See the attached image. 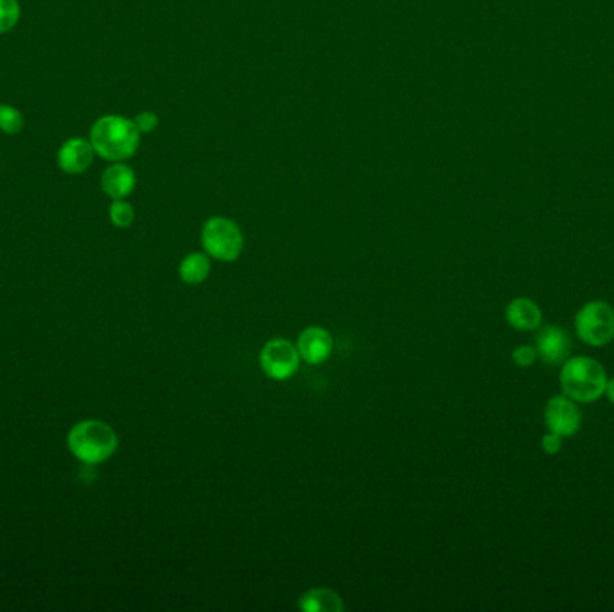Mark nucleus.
Segmentation results:
<instances>
[{"label": "nucleus", "mask_w": 614, "mask_h": 612, "mask_svg": "<svg viewBox=\"0 0 614 612\" xmlns=\"http://www.w3.org/2000/svg\"><path fill=\"white\" fill-rule=\"evenodd\" d=\"M141 135L135 123L123 115H105L94 123L88 140L99 157L108 162H123L137 153Z\"/></svg>", "instance_id": "obj_1"}, {"label": "nucleus", "mask_w": 614, "mask_h": 612, "mask_svg": "<svg viewBox=\"0 0 614 612\" xmlns=\"http://www.w3.org/2000/svg\"><path fill=\"white\" fill-rule=\"evenodd\" d=\"M67 446L79 462L97 465L103 464L115 455L119 438L115 429L103 420H81L69 431Z\"/></svg>", "instance_id": "obj_2"}, {"label": "nucleus", "mask_w": 614, "mask_h": 612, "mask_svg": "<svg viewBox=\"0 0 614 612\" xmlns=\"http://www.w3.org/2000/svg\"><path fill=\"white\" fill-rule=\"evenodd\" d=\"M607 376L597 359L577 356L562 363L561 388L575 403H595L606 392Z\"/></svg>", "instance_id": "obj_3"}, {"label": "nucleus", "mask_w": 614, "mask_h": 612, "mask_svg": "<svg viewBox=\"0 0 614 612\" xmlns=\"http://www.w3.org/2000/svg\"><path fill=\"white\" fill-rule=\"evenodd\" d=\"M202 245L205 254L223 263H232L243 252V232L229 218L207 219L202 228Z\"/></svg>", "instance_id": "obj_4"}, {"label": "nucleus", "mask_w": 614, "mask_h": 612, "mask_svg": "<svg viewBox=\"0 0 614 612\" xmlns=\"http://www.w3.org/2000/svg\"><path fill=\"white\" fill-rule=\"evenodd\" d=\"M575 329L580 340L591 347H604L614 338V309L607 302L595 300L575 316Z\"/></svg>", "instance_id": "obj_5"}, {"label": "nucleus", "mask_w": 614, "mask_h": 612, "mask_svg": "<svg viewBox=\"0 0 614 612\" xmlns=\"http://www.w3.org/2000/svg\"><path fill=\"white\" fill-rule=\"evenodd\" d=\"M259 365L264 374L273 381H288L299 370V349L286 338H275L268 341L261 350Z\"/></svg>", "instance_id": "obj_6"}, {"label": "nucleus", "mask_w": 614, "mask_h": 612, "mask_svg": "<svg viewBox=\"0 0 614 612\" xmlns=\"http://www.w3.org/2000/svg\"><path fill=\"white\" fill-rule=\"evenodd\" d=\"M544 420L552 433H557L562 438L573 437L579 433L582 415H580L577 404L571 401L570 397L555 395L546 404Z\"/></svg>", "instance_id": "obj_7"}, {"label": "nucleus", "mask_w": 614, "mask_h": 612, "mask_svg": "<svg viewBox=\"0 0 614 612\" xmlns=\"http://www.w3.org/2000/svg\"><path fill=\"white\" fill-rule=\"evenodd\" d=\"M537 358L543 359L546 365H562L564 361L570 359L571 338L557 325H546L541 327L536 338Z\"/></svg>", "instance_id": "obj_8"}, {"label": "nucleus", "mask_w": 614, "mask_h": 612, "mask_svg": "<svg viewBox=\"0 0 614 612\" xmlns=\"http://www.w3.org/2000/svg\"><path fill=\"white\" fill-rule=\"evenodd\" d=\"M297 349L309 365H322L333 354V336L324 327H307L300 333Z\"/></svg>", "instance_id": "obj_9"}, {"label": "nucleus", "mask_w": 614, "mask_h": 612, "mask_svg": "<svg viewBox=\"0 0 614 612\" xmlns=\"http://www.w3.org/2000/svg\"><path fill=\"white\" fill-rule=\"evenodd\" d=\"M96 157V151L92 142L87 139H81V137H74V139L65 140L62 144V148L58 149V166L62 169L63 173L67 175H81L85 173L88 167L92 166Z\"/></svg>", "instance_id": "obj_10"}, {"label": "nucleus", "mask_w": 614, "mask_h": 612, "mask_svg": "<svg viewBox=\"0 0 614 612\" xmlns=\"http://www.w3.org/2000/svg\"><path fill=\"white\" fill-rule=\"evenodd\" d=\"M135 185H137L135 171L123 162H114L101 176V189L112 200L128 198L133 193Z\"/></svg>", "instance_id": "obj_11"}, {"label": "nucleus", "mask_w": 614, "mask_h": 612, "mask_svg": "<svg viewBox=\"0 0 614 612\" xmlns=\"http://www.w3.org/2000/svg\"><path fill=\"white\" fill-rule=\"evenodd\" d=\"M510 327L528 333L541 327V309L530 298H514L505 309Z\"/></svg>", "instance_id": "obj_12"}, {"label": "nucleus", "mask_w": 614, "mask_h": 612, "mask_svg": "<svg viewBox=\"0 0 614 612\" xmlns=\"http://www.w3.org/2000/svg\"><path fill=\"white\" fill-rule=\"evenodd\" d=\"M299 607L304 612H342L345 605L336 591L315 587L300 596Z\"/></svg>", "instance_id": "obj_13"}, {"label": "nucleus", "mask_w": 614, "mask_h": 612, "mask_svg": "<svg viewBox=\"0 0 614 612\" xmlns=\"http://www.w3.org/2000/svg\"><path fill=\"white\" fill-rule=\"evenodd\" d=\"M178 275L187 286H198L211 275V259L202 252H193L182 259L178 266Z\"/></svg>", "instance_id": "obj_14"}, {"label": "nucleus", "mask_w": 614, "mask_h": 612, "mask_svg": "<svg viewBox=\"0 0 614 612\" xmlns=\"http://www.w3.org/2000/svg\"><path fill=\"white\" fill-rule=\"evenodd\" d=\"M24 115L15 106L0 105V130L6 135H18L24 130Z\"/></svg>", "instance_id": "obj_15"}, {"label": "nucleus", "mask_w": 614, "mask_h": 612, "mask_svg": "<svg viewBox=\"0 0 614 612\" xmlns=\"http://www.w3.org/2000/svg\"><path fill=\"white\" fill-rule=\"evenodd\" d=\"M22 15V8L18 0H0V35L9 33L17 26Z\"/></svg>", "instance_id": "obj_16"}, {"label": "nucleus", "mask_w": 614, "mask_h": 612, "mask_svg": "<svg viewBox=\"0 0 614 612\" xmlns=\"http://www.w3.org/2000/svg\"><path fill=\"white\" fill-rule=\"evenodd\" d=\"M108 214H110V221L117 228L132 227L133 221H135V210H133L132 203H128L126 200H114L110 205Z\"/></svg>", "instance_id": "obj_17"}, {"label": "nucleus", "mask_w": 614, "mask_h": 612, "mask_svg": "<svg viewBox=\"0 0 614 612\" xmlns=\"http://www.w3.org/2000/svg\"><path fill=\"white\" fill-rule=\"evenodd\" d=\"M512 359H514V363L521 368L530 367V365H534L537 359V350L534 347H528V345H523V347H518V349L512 352Z\"/></svg>", "instance_id": "obj_18"}, {"label": "nucleus", "mask_w": 614, "mask_h": 612, "mask_svg": "<svg viewBox=\"0 0 614 612\" xmlns=\"http://www.w3.org/2000/svg\"><path fill=\"white\" fill-rule=\"evenodd\" d=\"M133 123L141 133L155 132L158 126V115L155 112H141L133 119Z\"/></svg>", "instance_id": "obj_19"}, {"label": "nucleus", "mask_w": 614, "mask_h": 612, "mask_svg": "<svg viewBox=\"0 0 614 612\" xmlns=\"http://www.w3.org/2000/svg\"><path fill=\"white\" fill-rule=\"evenodd\" d=\"M562 447V437H559L557 433H548L546 437H543V449L548 453V455H555V453H559Z\"/></svg>", "instance_id": "obj_20"}, {"label": "nucleus", "mask_w": 614, "mask_h": 612, "mask_svg": "<svg viewBox=\"0 0 614 612\" xmlns=\"http://www.w3.org/2000/svg\"><path fill=\"white\" fill-rule=\"evenodd\" d=\"M604 394L607 395V399L614 404V377L613 379H607L606 392Z\"/></svg>", "instance_id": "obj_21"}]
</instances>
